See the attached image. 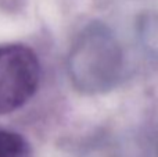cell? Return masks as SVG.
<instances>
[{
	"mask_svg": "<svg viewBox=\"0 0 158 157\" xmlns=\"http://www.w3.org/2000/svg\"><path fill=\"white\" fill-rule=\"evenodd\" d=\"M136 35L147 54L158 58V11H143L136 19Z\"/></svg>",
	"mask_w": 158,
	"mask_h": 157,
	"instance_id": "3",
	"label": "cell"
},
{
	"mask_svg": "<svg viewBox=\"0 0 158 157\" xmlns=\"http://www.w3.org/2000/svg\"><path fill=\"white\" fill-rule=\"evenodd\" d=\"M125 57L115 33L100 21L79 32L68 54V74L74 86L86 95L114 89L122 78Z\"/></svg>",
	"mask_w": 158,
	"mask_h": 157,
	"instance_id": "1",
	"label": "cell"
},
{
	"mask_svg": "<svg viewBox=\"0 0 158 157\" xmlns=\"http://www.w3.org/2000/svg\"><path fill=\"white\" fill-rule=\"evenodd\" d=\"M40 83V63L25 45L0 46V116L27 104Z\"/></svg>",
	"mask_w": 158,
	"mask_h": 157,
	"instance_id": "2",
	"label": "cell"
},
{
	"mask_svg": "<svg viewBox=\"0 0 158 157\" xmlns=\"http://www.w3.org/2000/svg\"><path fill=\"white\" fill-rule=\"evenodd\" d=\"M0 157H31V146L22 135L0 128Z\"/></svg>",
	"mask_w": 158,
	"mask_h": 157,
	"instance_id": "4",
	"label": "cell"
}]
</instances>
